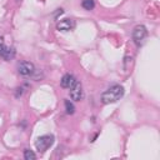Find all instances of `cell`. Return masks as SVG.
Returning <instances> with one entry per match:
<instances>
[{
    "label": "cell",
    "instance_id": "6da1fadb",
    "mask_svg": "<svg viewBox=\"0 0 160 160\" xmlns=\"http://www.w3.org/2000/svg\"><path fill=\"white\" fill-rule=\"evenodd\" d=\"M124 95V88L121 85H112L101 94V101L104 104H111L120 100Z\"/></svg>",
    "mask_w": 160,
    "mask_h": 160
},
{
    "label": "cell",
    "instance_id": "7a4b0ae2",
    "mask_svg": "<svg viewBox=\"0 0 160 160\" xmlns=\"http://www.w3.org/2000/svg\"><path fill=\"white\" fill-rule=\"evenodd\" d=\"M54 144V135H42V136H39L35 141V148L40 151V152H44L46 151L51 145Z\"/></svg>",
    "mask_w": 160,
    "mask_h": 160
},
{
    "label": "cell",
    "instance_id": "3957f363",
    "mask_svg": "<svg viewBox=\"0 0 160 160\" xmlns=\"http://www.w3.org/2000/svg\"><path fill=\"white\" fill-rule=\"evenodd\" d=\"M146 35H148L146 28L144 25H138V26H135V29L132 31V40L136 45H141L144 42Z\"/></svg>",
    "mask_w": 160,
    "mask_h": 160
},
{
    "label": "cell",
    "instance_id": "277c9868",
    "mask_svg": "<svg viewBox=\"0 0 160 160\" xmlns=\"http://www.w3.org/2000/svg\"><path fill=\"white\" fill-rule=\"evenodd\" d=\"M18 70H19V74H21V75H24V76H28V75L34 74L35 68H34V64H32V62L21 61V62L18 65Z\"/></svg>",
    "mask_w": 160,
    "mask_h": 160
},
{
    "label": "cell",
    "instance_id": "5b68a950",
    "mask_svg": "<svg viewBox=\"0 0 160 160\" xmlns=\"http://www.w3.org/2000/svg\"><path fill=\"white\" fill-rule=\"evenodd\" d=\"M70 98L75 101H80L82 99V88H81V84L78 80L74 84V86L70 89Z\"/></svg>",
    "mask_w": 160,
    "mask_h": 160
},
{
    "label": "cell",
    "instance_id": "8992f818",
    "mask_svg": "<svg viewBox=\"0 0 160 160\" xmlns=\"http://www.w3.org/2000/svg\"><path fill=\"white\" fill-rule=\"evenodd\" d=\"M74 26H75V22L71 19H64V20L59 21L58 25H56V28L61 31H69V30L74 29Z\"/></svg>",
    "mask_w": 160,
    "mask_h": 160
},
{
    "label": "cell",
    "instance_id": "52a82bcc",
    "mask_svg": "<svg viewBox=\"0 0 160 160\" xmlns=\"http://www.w3.org/2000/svg\"><path fill=\"white\" fill-rule=\"evenodd\" d=\"M75 82H76V79H75L74 75H71V74H66V75H64L62 79H61V81H60L61 86L65 88V89H71V88L74 86Z\"/></svg>",
    "mask_w": 160,
    "mask_h": 160
},
{
    "label": "cell",
    "instance_id": "ba28073f",
    "mask_svg": "<svg viewBox=\"0 0 160 160\" xmlns=\"http://www.w3.org/2000/svg\"><path fill=\"white\" fill-rule=\"evenodd\" d=\"M0 56L5 60H11L14 56H15V50L14 48H10V46H4L1 50H0Z\"/></svg>",
    "mask_w": 160,
    "mask_h": 160
},
{
    "label": "cell",
    "instance_id": "9c48e42d",
    "mask_svg": "<svg viewBox=\"0 0 160 160\" xmlns=\"http://www.w3.org/2000/svg\"><path fill=\"white\" fill-rule=\"evenodd\" d=\"M81 6L85 10H92L94 6H95V2H94V0H82L81 1Z\"/></svg>",
    "mask_w": 160,
    "mask_h": 160
},
{
    "label": "cell",
    "instance_id": "30bf717a",
    "mask_svg": "<svg viewBox=\"0 0 160 160\" xmlns=\"http://www.w3.org/2000/svg\"><path fill=\"white\" fill-rule=\"evenodd\" d=\"M24 158H25V160H34V159L36 158V155H35V152H34L32 150L25 149V150H24Z\"/></svg>",
    "mask_w": 160,
    "mask_h": 160
},
{
    "label": "cell",
    "instance_id": "8fae6325",
    "mask_svg": "<svg viewBox=\"0 0 160 160\" xmlns=\"http://www.w3.org/2000/svg\"><path fill=\"white\" fill-rule=\"evenodd\" d=\"M65 108H66V112H68V114H74L75 108H74V105L70 102V100H65Z\"/></svg>",
    "mask_w": 160,
    "mask_h": 160
},
{
    "label": "cell",
    "instance_id": "7c38bea8",
    "mask_svg": "<svg viewBox=\"0 0 160 160\" xmlns=\"http://www.w3.org/2000/svg\"><path fill=\"white\" fill-rule=\"evenodd\" d=\"M5 45H4V39H2V36H0V50L4 48Z\"/></svg>",
    "mask_w": 160,
    "mask_h": 160
}]
</instances>
